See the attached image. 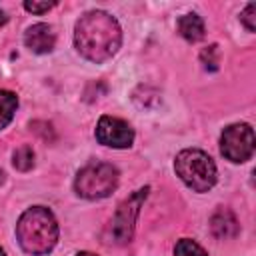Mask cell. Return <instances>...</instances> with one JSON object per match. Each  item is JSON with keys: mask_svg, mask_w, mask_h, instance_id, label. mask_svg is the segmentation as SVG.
<instances>
[{"mask_svg": "<svg viewBox=\"0 0 256 256\" xmlns=\"http://www.w3.org/2000/svg\"><path fill=\"white\" fill-rule=\"evenodd\" d=\"M122 42V30L114 16L104 10H90L78 22L74 30L76 50L90 62H104L112 58Z\"/></svg>", "mask_w": 256, "mask_h": 256, "instance_id": "cell-1", "label": "cell"}, {"mask_svg": "<svg viewBox=\"0 0 256 256\" xmlns=\"http://www.w3.org/2000/svg\"><path fill=\"white\" fill-rule=\"evenodd\" d=\"M16 238L24 252L44 256L58 242V222L46 206H32L20 216L16 224Z\"/></svg>", "mask_w": 256, "mask_h": 256, "instance_id": "cell-2", "label": "cell"}, {"mask_svg": "<svg viewBox=\"0 0 256 256\" xmlns=\"http://www.w3.org/2000/svg\"><path fill=\"white\" fill-rule=\"evenodd\" d=\"M174 170L180 180L194 192H208L218 178L214 160L198 148H186L178 152L174 160Z\"/></svg>", "mask_w": 256, "mask_h": 256, "instance_id": "cell-3", "label": "cell"}, {"mask_svg": "<svg viewBox=\"0 0 256 256\" xmlns=\"http://www.w3.org/2000/svg\"><path fill=\"white\" fill-rule=\"evenodd\" d=\"M118 170L112 164L96 162L84 166L74 180V190L86 200H100L110 196L118 186Z\"/></svg>", "mask_w": 256, "mask_h": 256, "instance_id": "cell-4", "label": "cell"}, {"mask_svg": "<svg viewBox=\"0 0 256 256\" xmlns=\"http://www.w3.org/2000/svg\"><path fill=\"white\" fill-rule=\"evenodd\" d=\"M148 186L136 190L134 194H130L126 200L120 202V206L116 208V214L112 218V226H110V236L116 244H128L132 240L134 234V226H136V218L140 212L142 202L148 196Z\"/></svg>", "mask_w": 256, "mask_h": 256, "instance_id": "cell-5", "label": "cell"}, {"mask_svg": "<svg viewBox=\"0 0 256 256\" xmlns=\"http://www.w3.org/2000/svg\"><path fill=\"white\" fill-rule=\"evenodd\" d=\"M256 148V138H254V130L250 128V124H230L228 128H224L222 136H220V152L226 160L230 162H246L252 158Z\"/></svg>", "mask_w": 256, "mask_h": 256, "instance_id": "cell-6", "label": "cell"}, {"mask_svg": "<svg viewBox=\"0 0 256 256\" xmlns=\"http://www.w3.org/2000/svg\"><path fill=\"white\" fill-rule=\"evenodd\" d=\"M96 140L110 148H128L134 142V130L120 118L102 116L96 124Z\"/></svg>", "mask_w": 256, "mask_h": 256, "instance_id": "cell-7", "label": "cell"}, {"mask_svg": "<svg viewBox=\"0 0 256 256\" xmlns=\"http://www.w3.org/2000/svg\"><path fill=\"white\" fill-rule=\"evenodd\" d=\"M24 44L34 54H46V52H52V48L56 44V34H54V30H52L50 24L38 22V24H32L26 30Z\"/></svg>", "mask_w": 256, "mask_h": 256, "instance_id": "cell-8", "label": "cell"}, {"mask_svg": "<svg viewBox=\"0 0 256 256\" xmlns=\"http://www.w3.org/2000/svg\"><path fill=\"white\" fill-rule=\"evenodd\" d=\"M210 230H212V234L216 238L226 240V238H234L238 234L240 226H238V220H236V216H234L232 210L218 208L212 214V218H210Z\"/></svg>", "mask_w": 256, "mask_h": 256, "instance_id": "cell-9", "label": "cell"}, {"mask_svg": "<svg viewBox=\"0 0 256 256\" xmlns=\"http://www.w3.org/2000/svg\"><path fill=\"white\" fill-rule=\"evenodd\" d=\"M178 32L188 42H198L204 38V22L198 14L190 12L178 18Z\"/></svg>", "mask_w": 256, "mask_h": 256, "instance_id": "cell-10", "label": "cell"}, {"mask_svg": "<svg viewBox=\"0 0 256 256\" xmlns=\"http://www.w3.org/2000/svg\"><path fill=\"white\" fill-rule=\"evenodd\" d=\"M18 108V96L10 90H0V130L6 128Z\"/></svg>", "mask_w": 256, "mask_h": 256, "instance_id": "cell-11", "label": "cell"}, {"mask_svg": "<svg viewBox=\"0 0 256 256\" xmlns=\"http://www.w3.org/2000/svg\"><path fill=\"white\" fill-rule=\"evenodd\" d=\"M12 158H14V160H12L14 166H16L18 170H22V172H26V170H30V168L34 166V150H32V146H28V144L16 148Z\"/></svg>", "mask_w": 256, "mask_h": 256, "instance_id": "cell-12", "label": "cell"}, {"mask_svg": "<svg viewBox=\"0 0 256 256\" xmlns=\"http://www.w3.org/2000/svg\"><path fill=\"white\" fill-rule=\"evenodd\" d=\"M174 256H208V254L198 242H194L190 238H182L174 246Z\"/></svg>", "mask_w": 256, "mask_h": 256, "instance_id": "cell-13", "label": "cell"}, {"mask_svg": "<svg viewBox=\"0 0 256 256\" xmlns=\"http://www.w3.org/2000/svg\"><path fill=\"white\" fill-rule=\"evenodd\" d=\"M200 60L204 64L206 70H216L218 68V62H220V50L216 44H210L208 48H204L200 52Z\"/></svg>", "mask_w": 256, "mask_h": 256, "instance_id": "cell-14", "label": "cell"}, {"mask_svg": "<svg viewBox=\"0 0 256 256\" xmlns=\"http://www.w3.org/2000/svg\"><path fill=\"white\" fill-rule=\"evenodd\" d=\"M240 20L248 28V32H254L256 30V4H248L244 12L240 14Z\"/></svg>", "mask_w": 256, "mask_h": 256, "instance_id": "cell-15", "label": "cell"}, {"mask_svg": "<svg viewBox=\"0 0 256 256\" xmlns=\"http://www.w3.org/2000/svg\"><path fill=\"white\" fill-rule=\"evenodd\" d=\"M54 6H56V2H30V0L24 2V8L28 12H32V14H44Z\"/></svg>", "mask_w": 256, "mask_h": 256, "instance_id": "cell-16", "label": "cell"}, {"mask_svg": "<svg viewBox=\"0 0 256 256\" xmlns=\"http://www.w3.org/2000/svg\"><path fill=\"white\" fill-rule=\"evenodd\" d=\"M6 20H8V16H6V14H4V10L0 8V26H2V24H6Z\"/></svg>", "mask_w": 256, "mask_h": 256, "instance_id": "cell-17", "label": "cell"}, {"mask_svg": "<svg viewBox=\"0 0 256 256\" xmlns=\"http://www.w3.org/2000/svg\"><path fill=\"white\" fill-rule=\"evenodd\" d=\"M76 256H98V254H92V252H78Z\"/></svg>", "mask_w": 256, "mask_h": 256, "instance_id": "cell-18", "label": "cell"}, {"mask_svg": "<svg viewBox=\"0 0 256 256\" xmlns=\"http://www.w3.org/2000/svg\"><path fill=\"white\" fill-rule=\"evenodd\" d=\"M2 182H4V172L0 170V184H2Z\"/></svg>", "mask_w": 256, "mask_h": 256, "instance_id": "cell-19", "label": "cell"}, {"mask_svg": "<svg viewBox=\"0 0 256 256\" xmlns=\"http://www.w3.org/2000/svg\"><path fill=\"white\" fill-rule=\"evenodd\" d=\"M0 256H6V254H4V250H2V248H0Z\"/></svg>", "mask_w": 256, "mask_h": 256, "instance_id": "cell-20", "label": "cell"}]
</instances>
